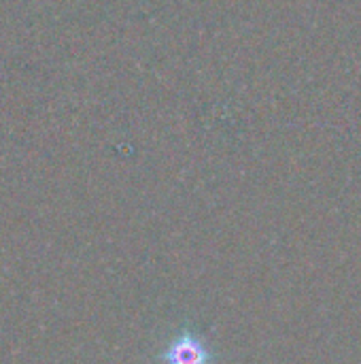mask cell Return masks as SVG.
<instances>
[{"label": "cell", "mask_w": 361, "mask_h": 364, "mask_svg": "<svg viewBox=\"0 0 361 364\" xmlns=\"http://www.w3.org/2000/svg\"><path fill=\"white\" fill-rule=\"evenodd\" d=\"M204 348L191 337H183L168 352V364H204Z\"/></svg>", "instance_id": "obj_1"}]
</instances>
